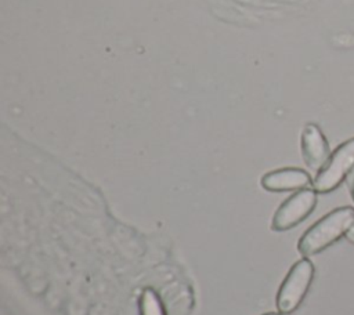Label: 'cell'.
Instances as JSON below:
<instances>
[{"label": "cell", "instance_id": "3", "mask_svg": "<svg viewBox=\"0 0 354 315\" xmlns=\"http://www.w3.org/2000/svg\"><path fill=\"white\" fill-rule=\"evenodd\" d=\"M354 169V137L342 142L317 171L313 180V189L317 193L333 192Z\"/></svg>", "mask_w": 354, "mask_h": 315}, {"label": "cell", "instance_id": "7", "mask_svg": "<svg viewBox=\"0 0 354 315\" xmlns=\"http://www.w3.org/2000/svg\"><path fill=\"white\" fill-rule=\"evenodd\" d=\"M138 307L140 315H166L159 296L151 287L142 290L138 300Z\"/></svg>", "mask_w": 354, "mask_h": 315}, {"label": "cell", "instance_id": "6", "mask_svg": "<svg viewBox=\"0 0 354 315\" xmlns=\"http://www.w3.org/2000/svg\"><path fill=\"white\" fill-rule=\"evenodd\" d=\"M261 187L270 192L300 191L313 185L311 175L303 169L283 167L266 173L260 180Z\"/></svg>", "mask_w": 354, "mask_h": 315}, {"label": "cell", "instance_id": "4", "mask_svg": "<svg viewBox=\"0 0 354 315\" xmlns=\"http://www.w3.org/2000/svg\"><path fill=\"white\" fill-rule=\"evenodd\" d=\"M318 202L317 192L313 188H304L285 199L271 221L272 231H288L303 222L315 209Z\"/></svg>", "mask_w": 354, "mask_h": 315}, {"label": "cell", "instance_id": "5", "mask_svg": "<svg viewBox=\"0 0 354 315\" xmlns=\"http://www.w3.org/2000/svg\"><path fill=\"white\" fill-rule=\"evenodd\" d=\"M300 149L307 167L317 171L325 164L332 153L326 137L324 135L322 130L314 123H308L304 126L300 137Z\"/></svg>", "mask_w": 354, "mask_h": 315}, {"label": "cell", "instance_id": "1", "mask_svg": "<svg viewBox=\"0 0 354 315\" xmlns=\"http://www.w3.org/2000/svg\"><path fill=\"white\" fill-rule=\"evenodd\" d=\"M354 222V207L333 209L315 221L299 239L297 250L303 257L318 254L343 238Z\"/></svg>", "mask_w": 354, "mask_h": 315}, {"label": "cell", "instance_id": "9", "mask_svg": "<svg viewBox=\"0 0 354 315\" xmlns=\"http://www.w3.org/2000/svg\"><path fill=\"white\" fill-rule=\"evenodd\" d=\"M344 238H346L351 245H354V222H353V224H351V227L347 229V232H346Z\"/></svg>", "mask_w": 354, "mask_h": 315}, {"label": "cell", "instance_id": "2", "mask_svg": "<svg viewBox=\"0 0 354 315\" xmlns=\"http://www.w3.org/2000/svg\"><path fill=\"white\" fill-rule=\"evenodd\" d=\"M314 274V264L307 257H303L290 267L277 293L279 314L289 315L300 307L310 290Z\"/></svg>", "mask_w": 354, "mask_h": 315}, {"label": "cell", "instance_id": "8", "mask_svg": "<svg viewBox=\"0 0 354 315\" xmlns=\"http://www.w3.org/2000/svg\"><path fill=\"white\" fill-rule=\"evenodd\" d=\"M346 182H347V187H348V191H350L351 199H353V202H354V169L350 171L348 177L346 178Z\"/></svg>", "mask_w": 354, "mask_h": 315}, {"label": "cell", "instance_id": "10", "mask_svg": "<svg viewBox=\"0 0 354 315\" xmlns=\"http://www.w3.org/2000/svg\"><path fill=\"white\" fill-rule=\"evenodd\" d=\"M264 315H278V314H275V312H268V314H264Z\"/></svg>", "mask_w": 354, "mask_h": 315}]
</instances>
